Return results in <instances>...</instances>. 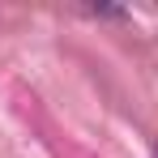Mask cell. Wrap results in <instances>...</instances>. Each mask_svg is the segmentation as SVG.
I'll use <instances>...</instances> for the list:
<instances>
[{
	"label": "cell",
	"mask_w": 158,
	"mask_h": 158,
	"mask_svg": "<svg viewBox=\"0 0 158 158\" xmlns=\"http://www.w3.org/2000/svg\"><path fill=\"white\" fill-rule=\"evenodd\" d=\"M154 158H158V150H154Z\"/></svg>",
	"instance_id": "cell-1"
}]
</instances>
